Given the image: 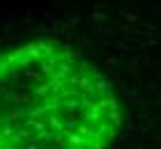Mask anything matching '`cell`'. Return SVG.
Masks as SVG:
<instances>
[{"label": "cell", "mask_w": 161, "mask_h": 149, "mask_svg": "<svg viewBox=\"0 0 161 149\" xmlns=\"http://www.w3.org/2000/svg\"><path fill=\"white\" fill-rule=\"evenodd\" d=\"M122 124L111 80L71 46L37 39L0 51V149H106Z\"/></svg>", "instance_id": "6da1fadb"}]
</instances>
